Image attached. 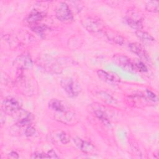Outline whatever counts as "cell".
<instances>
[{
    "instance_id": "obj_1",
    "label": "cell",
    "mask_w": 159,
    "mask_h": 159,
    "mask_svg": "<svg viewBox=\"0 0 159 159\" xmlns=\"http://www.w3.org/2000/svg\"><path fill=\"white\" fill-rule=\"evenodd\" d=\"M60 84L70 97L77 96L81 90L79 83L72 78H63L60 81Z\"/></svg>"
},
{
    "instance_id": "obj_2",
    "label": "cell",
    "mask_w": 159,
    "mask_h": 159,
    "mask_svg": "<svg viewBox=\"0 0 159 159\" xmlns=\"http://www.w3.org/2000/svg\"><path fill=\"white\" fill-rule=\"evenodd\" d=\"M83 26L90 32H98L103 30L104 24L98 17L86 16L81 20Z\"/></svg>"
},
{
    "instance_id": "obj_3",
    "label": "cell",
    "mask_w": 159,
    "mask_h": 159,
    "mask_svg": "<svg viewBox=\"0 0 159 159\" xmlns=\"http://www.w3.org/2000/svg\"><path fill=\"white\" fill-rule=\"evenodd\" d=\"M57 18L65 23L71 22L73 19V14L68 6L65 2H60L55 10Z\"/></svg>"
},
{
    "instance_id": "obj_4",
    "label": "cell",
    "mask_w": 159,
    "mask_h": 159,
    "mask_svg": "<svg viewBox=\"0 0 159 159\" xmlns=\"http://www.w3.org/2000/svg\"><path fill=\"white\" fill-rule=\"evenodd\" d=\"M114 61L125 70L129 72H136L137 71L135 64L127 56L117 55L114 56Z\"/></svg>"
},
{
    "instance_id": "obj_5",
    "label": "cell",
    "mask_w": 159,
    "mask_h": 159,
    "mask_svg": "<svg viewBox=\"0 0 159 159\" xmlns=\"http://www.w3.org/2000/svg\"><path fill=\"white\" fill-rule=\"evenodd\" d=\"M54 117L56 120L67 125L75 124L77 122L76 114L69 109L61 112H56Z\"/></svg>"
},
{
    "instance_id": "obj_6",
    "label": "cell",
    "mask_w": 159,
    "mask_h": 159,
    "mask_svg": "<svg viewBox=\"0 0 159 159\" xmlns=\"http://www.w3.org/2000/svg\"><path fill=\"white\" fill-rule=\"evenodd\" d=\"M20 107L19 101L12 97L6 98L2 103V110L7 114L16 112L20 109Z\"/></svg>"
},
{
    "instance_id": "obj_7",
    "label": "cell",
    "mask_w": 159,
    "mask_h": 159,
    "mask_svg": "<svg viewBox=\"0 0 159 159\" xmlns=\"http://www.w3.org/2000/svg\"><path fill=\"white\" fill-rule=\"evenodd\" d=\"M32 58L27 53H24L20 55L14 61V65L18 68L22 70L29 69L32 66Z\"/></svg>"
},
{
    "instance_id": "obj_8",
    "label": "cell",
    "mask_w": 159,
    "mask_h": 159,
    "mask_svg": "<svg viewBox=\"0 0 159 159\" xmlns=\"http://www.w3.org/2000/svg\"><path fill=\"white\" fill-rule=\"evenodd\" d=\"M73 141L76 147L85 153H93L95 151V147L91 143L83 140L80 137H75Z\"/></svg>"
},
{
    "instance_id": "obj_9",
    "label": "cell",
    "mask_w": 159,
    "mask_h": 159,
    "mask_svg": "<svg viewBox=\"0 0 159 159\" xmlns=\"http://www.w3.org/2000/svg\"><path fill=\"white\" fill-rule=\"evenodd\" d=\"M92 106L94 115L104 124H109L110 123L109 117L104 108L102 106L96 104H93Z\"/></svg>"
},
{
    "instance_id": "obj_10",
    "label": "cell",
    "mask_w": 159,
    "mask_h": 159,
    "mask_svg": "<svg viewBox=\"0 0 159 159\" xmlns=\"http://www.w3.org/2000/svg\"><path fill=\"white\" fill-rule=\"evenodd\" d=\"M98 77L103 81L110 84H117L119 82V79L115 75L109 73L102 70H98L97 71Z\"/></svg>"
},
{
    "instance_id": "obj_11",
    "label": "cell",
    "mask_w": 159,
    "mask_h": 159,
    "mask_svg": "<svg viewBox=\"0 0 159 159\" xmlns=\"http://www.w3.org/2000/svg\"><path fill=\"white\" fill-rule=\"evenodd\" d=\"M129 48L132 52L136 54L139 57L145 59L148 58V55L144 47L141 44L137 42L131 43L129 44Z\"/></svg>"
},
{
    "instance_id": "obj_12",
    "label": "cell",
    "mask_w": 159,
    "mask_h": 159,
    "mask_svg": "<svg viewBox=\"0 0 159 159\" xmlns=\"http://www.w3.org/2000/svg\"><path fill=\"white\" fill-rule=\"evenodd\" d=\"M49 107L56 112H61L69 109L65 103L57 99H52L48 102Z\"/></svg>"
},
{
    "instance_id": "obj_13",
    "label": "cell",
    "mask_w": 159,
    "mask_h": 159,
    "mask_svg": "<svg viewBox=\"0 0 159 159\" xmlns=\"http://www.w3.org/2000/svg\"><path fill=\"white\" fill-rule=\"evenodd\" d=\"M45 14L43 12L39 11L37 10H34L30 12V14L27 16L26 20L30 25H33L37 24L38 22L42 20Z\"/></svg>"
},
{
    "instance_id": "obj_14",
    "label": "cell",
    "mask_w": 159,
    "mask_h": 159,
    "mask_svg": "<svg viewBox=\"0 0 159 159\" xmlns=\"http://www.w3.org/2000/svg\"><path fill=\"white\" fill-rule=\"evenodd\" d=\"M105 34L108 40L113 42L114 43H115L116 44L121 45L124 42V38L117 32L109 30L106 31Z\"/></svg>"
},
{
    "instance_id": "obj_15",
    "label": "cell",
    "mask_w": 159,
    "mask_h": 159,
    "mask_svg": "<svg viewBox=\"0 0 159 159\" xmlns=\"http://www.w3.org/2000/svg\"><path fill=\"white\" fill-rule=\"evenodd\" d=\"M97 95L100 99H101L102 101H103L104 102L108 104H111V105L117 104L116 100L112 96H111L110 94H107L106 92H104V91L98 92Z\"/></svg>"
},
{
    "instance_id": "obj_16",
    "label": "cell",
    "mask_w": 159,
    "mask_h": 159,
    "mask_svg": "<svg viewBox=\"0 0 159 159\" xmlns=\"http://www.w3.org/2000/svg\"><path fill=\"white\" fill-rule=\"evenodd\" d=\"M135 34L139 39H140L142 41L144 42L149 43V42H153L155 41V39L150 34H149L146 32L142 31L141 30H136Z\"/></svg>"
},
{
    "instance_id": "obj_17",
    "label": "cell",
    "mask_w": 159,
    "mask_h": 159,
    "mask_svg": "<svg viewBox=\"0 0 159 159\" xmlns=\"http://www.w3.org/2000/svg\"><path fill=\"white\" fill-rule=\"evenodd\" d=\"M126 22L127 24L131 27L132 29H135L136 30H141L143 27L142 21L139 19H136L131 17H127L126 19Z\"/></svg>"
},
{
    "instance_id": "obj_18",
    "label": "cell",
    "mask_w": 159,
    "mask_h": 159,
    "mask_svg": "<svg viewBox=\"0 0 159 159\" xmlns=\"http://www.w3.org/2000/svg\"><path fill=\"white\" fill-rule=\"evenodd\" d=\"M32 119H33V117L31 114L25 112V114L24 113V115L22 116L18 119L17 125H19V126L27 125L31 122V121L32 120Z\"/></svg>"
},
{
    "instance_id": "obj_19",
    "label": "cell",
    "mask_w": 159,
    "mask_h": 159,
    "mask_svg": "<svg viewBox=\"0 0 159 159\" xmlns=\"http://www.w3.org/2000/svg\"><path fill=\"white\" fill-rule=\"evenodd\" d=\"M158 6H159V2L157 1H148L145 4V9L149 12H158Z\"/></svg>"
},
{
    "instance_id": "obj_20",
    "label": "cell",
    "mask_w": 159,
    "mask_h": 159,
    "mask_svg": "<svg viewBox=\"0 0 159 159\" xmlns=\"http://www.w3.org/2000/svg\"><path fill=\"white\" fill-rule=\"evenodd\" d=\"M47 29V27L46 25L38 24L37 23L33 24V27H32V29L33 30H34L35 32L39 33V34L43 33L44 31L46 30Z\"/></svg>"
},
{
    "instance_id": "obj_21",
    "label": "cell",
    "mask_w": 159,
    "mask_h": 159,
    "mask_svg": "<svg viewBox=\"0 0 159 159\" xmlns=\"http://www.w3.org/2000/svg\"><path fill=\"white\" fill-rule=\"evenodd\" d=\"M58 138L60 142L63 144H66L70 141V137L65 132H61V133H60L58 135Z\"/></svg>"
},
{
    "instance_id": "obj_22",
    "label": "cell",
    "mask_w": 159,
    "mask_h": 159,
    "mask_svg": "<svg viewBox=\"0 0 159 159\" xmlns=\"http://www.w3.org/2000/svg\"><path fill=\"white\" fill-rule=\"evenodd\" d=\"M35 129L34 127L29 125L25 128V135L27 137H31V136L34 135L35 134Z\"/></svg>"
},
{
    "instance_id": "obj_23",
    "label": "cell",
    "mask_w": 159,
    "mask_h": 159,
    "mask_svg": "<svg viewBox=\"0 0 159 159\" xmlns=\"http://www.w3.org/2000/svg\"><path fill=\"white\" fill-rule=\"evenodd\" d=\"M137 71H147V68L146 66L142 62V61H137V63H134Z\"/></svg>"
},
{
    "instance_id": "obj_24",
    "label": "cell",
    "mask_w": 159,
    "mask_h": 159,
    "mask_svg": "<svg viewBox=\"0 0 159 159\" xmlns=\"http://www.w3.org/2000/svg\"><path fill=\"white\" fill-rule=\"evenodd\" d=\"M32 158H48L47 154L44 153H40V152H35L32 155Z\"/></svg>"
},
{
    "instance_id": "obj_25",
    "label": "cell",
    "mask_w": 159,
    "mask_h": 159,
    "mask_svg": "<svg viewBox=\"0 0 159 159\" xmlns=\"http://www.w3.org/2000/svg\"><path fill=\"white\" fill-rule=\"evenodd\" d=\"M146 94H147V96L152 101H157V96L153 93H152V91H149V90H147L146 91Z\"/></svg>"
},
{
    "instance_id": "obj_26",
    "label": "cell",
    "mask_w": 159,
    "mask_h": 159,
    "mask_svg": "<svg viewBox=\"0 0 159 159\" xmlns=\"http://www.w3.org/2000/svg\"><path fill=\"white\" fill-rule=\"evenodd\" d=\"M47 154L48 158H58V157L57 156V155L56 154L55 151L53 150H51L48 151Z\"/></svg>"
},
{
    "instance_id": "obj_27",
    "label": "cell",
    "mask_w": 159,
    "mask_h": 159,
    "mask_svg": "<svg viewBox=\"0 0 159 159\" xmlns=\"http://www.w3.org/2000/svg\"><path fill=\"white\" fill-rule=\"evenodd\" d=\"M8 158H18L19 155L16 152H11L8 154Z\"/></svg>"
}]
</instances>
